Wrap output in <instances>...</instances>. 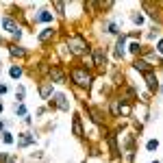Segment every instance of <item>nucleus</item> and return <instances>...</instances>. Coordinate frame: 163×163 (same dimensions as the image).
<instances>
[{"mask_svg": "<svg viewBox=\"0 0 163 163\" xmlns=\"http://www.w3.org/2000/svg\"><path fill=\"white\" fill-rule=\"evenodd\" d=\"M0 163H15V159L9 155H0Z\"/></svg>", "mask_w": 163, "mask_h": 163, "instance_id": "17", "label": "nucleus"}, {"mask_svg": "<svg viewBox=\"0 0 163 163\" xmlns=\"http://www.w3.org/2000/svg\"><path fill=\"white\" fill-rule=\"evenodd\" d=\"M0 130H2V122H0Z\"/></svg>", "mask_w": 163, "mask_h": 163, "instance_id": "27", "label": "nucleus"}, {"mask_svg": "<svg viewBox=\"0 0 163 163\" xmlns=\"http://www.w3.org/2000/svg\"><path fill=\"white\" fill-rule=\"evenodd\" d=\"M50 78L54 80V83H63V80H65V76H63V72L59 70V65H52L50 67Z\"/></svg>", "mask_w": 163, "mask_h": 163, "instance_id": "5", "label": "nucleus"}, {"mask_svg": "<svg viewBox=\"0 0 163 163\" xmlns=\"http://www.w3.org/2000/svg\"><path fill=\"white\" fill-rule=\"evenodd\" d=\"M157 148H159V141H157V139H150V141H148V150H157Z\"/></svg>", "mask_w": 163, "mask_h": 163, "instance_id": "19", "label": "nucleus"}, {"mask_svg": "<svg viewBox=\"0 0 163 163\" xmlns=\"http://www.w3.org/2000/svg\"><path fill=\"white\" fill-rule=\"evenodd\" d=\"M37 20H42V22H52V13H48V11H42L39 13V17Z\"/></svg>", "mask_w": 163, "mask_h": 163, "instance_id": "15", "label": "nucleus"}, {"mask_svg": "<svg viewBox=\"0 0 163 163\" xmlns=\"http://www.w3.org/2000/svg\"><path fill=\"white\" fill-rule=\"evenodd\" d=\"M130 52H135V54H139V52H141V46H139V44H137V42H133V44H130Z\"/></svg>", "mask_w": 163, "mask_h": 163, "instance_id": "18", "label": "nucleus"}, {"mask_svg": "<svg viewBox=\"0 0 163 163\" xmlns=\"http://www.w3.org/2000/svg\"><path fill=\"white\" fill-rule=\"evenodd\" d=\"M74 135L76 137H83V126H80V117H74Z\"/></svg>", "mask_w": 163, "mask_h": 163, "instance_id": "11", "label": "nucleus"}, {"mask_svg": "<svg viewBox=\"0 0 163 163\" xmlns=\"http://www.w3.org/2000/svg\"><path fill=\"white\" fill-rule=\"evenodd\" d=\"M52 35H54V28H44L42 33H39V42H48Z\"/></svg>", "mask_w": 163, "mask_h": 163, "instance_id": "10", "label": "nucleus"}, {"mask_svg": "<svg viewBox=\"0 0 163 163\" xmlns=\"http://www.w3.org/2000/svg\"><path fill=\"white\" fill-rule=\"evenodd\" d=\"M67 44H70V50L74 54H83L87 50V42H85V37H80V35H74V37L67 39Z\"/></svg>", "mask_w": 163, "mask_h": 163, "instance_id": "2", "label": "nucleus"}, {"mask_svg": "<svg viewBox=\"0 0 163 163\" xmlns=\"http://www.w3.org/2000/svg\"><path fill=\"white\" fill-rule=\"evenodd\" d=\"M94 65H105V52H102V48H94Z\"/></svg>", "mask_w": 163, "mask_h": 163, "instance_id": "6", "label": "nucleus"}, {"mask_svg": "<svg viewBox=\"0 0 163 163\" xmlns=\"http://www.w3.org/2000/svg\"><path fill=\"white\" fill-rule=\"evenodd\" d=\"M0 111H2V105H0Z\"/></svg>", "mask_w": 163, "mask_h": 163, "instance_id": "28", "label": "nucleus"}, {"mask_svg": "<svg viewBox=\"0 0 163 163\" xmlns=\"http://www.w3.org/2000/svg\"><path fill=\"white\" fill-rule=\"evenodd\" d=\"M11 54H13V57H24V54H26V50H22V48H11Z\"/></svg>", "mask_w": 163, "mask_h": 163, "instance_id": "16", "label": "nucleus"}, {"mask_svg": "<svg viewBox=\"0 0 163 163\" xmlns=\"http://www.w3.org/2000/svg\"><path fill=\"white\" fill-rule=\"evenodd\" d=\"M15 113H20V115H24V113H26V109H24V105H20V107L15 105Z\"/></svg>", "mask_w": 163, "mask_h": 163, "instance_id": "22", "label": "nucleus"}, {"mask_svg": "<svg viewBox=\"0 0 163 163\" xmlns=\"http://www.w3.org/2000/svg\"><path fill=\"white\" fill-rule=\"evenodd\" d=\"M133 22H135V24H141L144 17H141V15H133Z\"/></svg>", "mask_w": 163, "mask_h": 163, "instance_id": "24", "label": "nucleus"}, {"mask_svg": "<svg viewBox=\"0 0 163 163\" xmlns=\"http://www.w3.org/2000/svg\"><path fill=\"white\" fill-rule=\"evenodd\" d=\"M15 96H17V100H22V98H24V87H17V94H15Z\"/></svg>", "mask_w": 163, "mask_h": 163, "instance_id": "23", "label": "nucleus"}, {"mask_svg": "<svg viewBox=\"0 0 163 163\" xmlns=\"http://www.w3.org/2000/svg\"><path fill=\"white\" fill-rule=\"evenodd\" d=\"M109 146H111L113 157H117V155H120V150H117V144H115V135H109Z\"/></svg>", "mask_w": 163, "mask_h": 163, "instance_id": "13", "label": "nucleus"}, {"mask_svg": "<svg viewBox=\"0 0 163 163\" xmlns=\"http://www.w3.org/2000/svg\"><path fill=\"white\" fill-rule=\"evenodd\" d=\"M2 26H4V28H7V31H9V33H11V35H13V37H20V35H22V31H20V26H17V24H15V22H13V20H11V17H4V20H2Z\"/></svg>", "mask_w": 163, "mask_h": 163, "instance_id": "3", "label": "nucleus"}, {"mask_svg": "<svg viewBox=\"0 0 163 163\" xmlns=\"http://www.w3.org/2000/svg\"><path fill=\"white\" fill-rule=\"evenodd\" d=\"M50 107H59V109H63V111H67V109H70V102H67V98L63 96V94H57L54 100H50Z\"/></svg>", "mask_w": 163, "mask_h": 163, "instance_id": "4", "label": "nucleus"}, {"mask_svg": "<svg viewBox=\"0 0 163 163\" xmlns=\"http://www.w3.org/2000/svg\"><path fill=\"white\" fill-rule=\"evenodd\" d=\"M159 52H163V39L159 42Z\"/></svg>", "mask_w": 163, "mask_h": 163, "instance_id": "25", "label": "nucleus"}, {"mask_svg": "<svg viewBox=\"0 0 163 163\" xmlns=\"http://www.w3.org/2000/svg\"><path fill=\"white\" fill-rule=\"evenodd\" d=\"M146 83H148V87H150L152 92H157V78H155L152 72H148V74H146Z\"/></svg>", "mask_w": 163, "mask_h": 163, "instance_id": "9", "label": "nucleus"}, {"mask_svg": "<svg viewBox=\"0 0 163 163\" xmlns=\"http://www.w3.org/2000/svg\"><path fill=\"white\" fill-rule=\"evenodd\" d=\"M124 44H126V37H120L117 39V57H124Z\"/></svg>", "mask_w": 163, "mask_h": 163, "instance_id": "14", "label": "nucleus"}, {"mask_svg": "<svg viewBox=\"0 0 163 163\" xmlns=\"http://www.w3.org/2000/svg\"><path fill=\"white\" fill-rule=\"evenodd\" d=\"M33 141H35V137H31L28 133H24V135L20 137V141H17V144H20V146L24 148V146H28V144H33Z\"/></svg>", "mask_w": 163, "mask_h": 163, "instance_id": "12", "label": "nucleus"}, {"mask_svg": "<svg viewBox=\"0 0 163 163\" xmlns=\"http://www.w3.org/2000/svg\"><path fill=\"white\" fill-rule=\"evenodd\" d=\"M11 76H13V78H20V76H22V70H20V67H11Z\"/></svg>", "mask_w": 163, "mask_h": 163, "instance_id": "20", "label": "nucleus"}, {"mask_svg": "<svg viewBox=\"0 0 163 163\" xmlns=\"http://www.w3.org/2000/svg\"><path fill=\"white\" fill-rule=\"evenodd\" d=\"M135 70H141L144 74H148V72H152V65L148 61H141V59H137L135 61Z\"/></svg>", "mask_w": 163, "mask_h": 163, "instance_id": "7", "label": "nucleus"}, {"mask_svg": "<svg viewBox=\"0 0 163 163\" xmlns=\"http://www.w3.org/2000/svg\"><path fill=\"white\" fill-rule=\"evenodd\" d=\"M4 144H13V137H11V133H4Z\"/></svg>", "mask_w": 163, "mask_h": 163, "instance_id": "21", "label": "nucleus"}, {"mask_svg": "<svg viewBox=\"0 0 163 163\" xmlns=\"http://www.w3.org/2000/svg\"><path fill=\"white\" fill-rule=\"evenodd\" d=\"M72 78H74V83L78 87H89L92 85V76L87 74V70H80V67L72 70Z\"/></svg>", "mask_w": 163, "mask_h": 163, "instance_id": "1", "label": "nucleus"}, {"mask_svg": "<svg viewBox=\"0 0 163 163\" xmlns=\"http://www.w3.org/2000/svg\"><path fill=\"white\" fill-rule=\"evenodd\" d=\"M7 92V87H4V85H0V94H4Z\"/></svg>", "mask_w": 163, "mask_h": 163, "instance_id": "26", "label": "nucleus"}, {"mask_svg": "<svg viewBox=\"0 0 163 163\" xmlns=\"http://www.w3.org/2000/svg\"><path fill=\"white\" fill-rule=\"evenodd\" d=\"M39 94H42V98H48L52 94V83H42V87H39Z\"/></svg>", "mask_w": 163, "mask_h": 163, "instance_id": "8", "label": "nucleus"}]
</instances>
